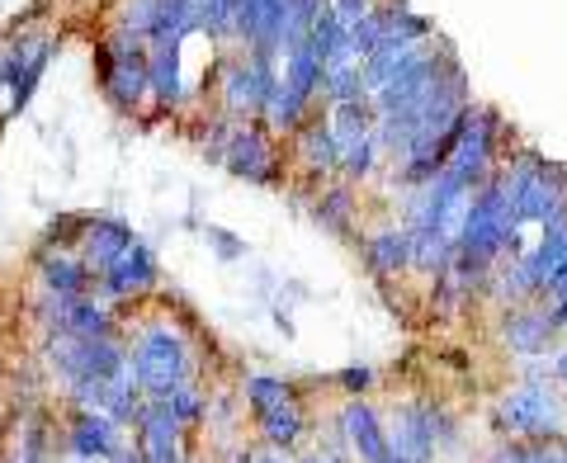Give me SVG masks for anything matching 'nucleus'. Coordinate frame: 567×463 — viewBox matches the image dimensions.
<instances>
[{"mask_svg": "<svg viewBox=\"0 0 567 463\" xmlns=\"http://www.w3.org/2000/svg\"><path fill=\"white\" fill-rule=\"evenodd\" d=\"M95 81L100 95L114 104L123 119H137L152 104V48L142 33L110 29L104 39H95Z\"/></svg>", "mask_w": 567, "mask_h": 463, "instance_id": "1", "label": "nucleus"}, {"mask_svg": "<svg viewBox=\"0 0 567 463\" xmlns=\"http://www.w3.org/2000/svg\"><path fill=\"white\" fill-rule=\"evenodd\" d=\"M128 360L137 369L142 398H171L175 388L194 383V354H189V336L171 322V317H156V322H142L128 336Z\"/></svg>", "mask_w": 567, "mask_h": 463, "instance_id": "2", "label": "nucleus"}, {"mask_svg": "<svg viewBox=\"0 0 567 463\" xmlns=\"http://www.w3.org/2000/svg\"><path fill=\"white\" fill-rule=\"evenodd\" d=\"M502 185L511 194V208H516L520 227H539L567 204V171L558 162H548V156L535 152V147L506 156L502 162Z\"/></svg>", "mask_w": 567, "mask_h": 463, "instance_id": "3", "label": "nucleus"}, {"mask_svg": "<svg viewBox=\"0 0 567 463\" xmlns=\"http://www.w3.org/2000/svg\"><path fill=\"white\" fill-rule=\"evenodd\" d=\"M492 425L506 440H563L567 402L558 398L554 379H525L492 407Z\"/></svg>", "mask_w": 567, "mask_h": 463, "instance_id": "4", "label": "nucleus"}, {"mask_svg": "<svg viewBox=\"0 0 567 463\" xmlns=\"http://www.w3.org/2000/svg\"><path fill=\"white\" fill-rule=\"evenodd\" d=\"M279 81V58L265 48H241V52H223L218 62V114L246 123L265 114V100H270Z\"/></svg>", "mask_w": 567, "mask_h": 463, "instance_id": "5", "label": "nucleus"}, {"mask_svg": "<svg viewBox=\"0 0 567 463\" xmlns=\"http://www.w3.org/2000/svg\"><path fill=\"white\" fill-rule=\"evenodd\" d=\"M506 142H511V128H506V119L487 110V104H468V114H464V128H458V142H454V152H450V162H445V175H454L458 185H487L496 171H502L506 162Z\"/></svg>", "mask_w": 567, "mask_h": 463, "instance_id": "6", "label": "nucleus"}, {"mask_svg": "<svg viewBox=\"0 0 567 463\" xmlns=\"http://www.w3.org/2000/svg\"><path fill=\"white\" fill-rule=\"evenodd\" d=\"M218 166L233 175V181L256 185V189H279L284 181H289V152H284V137L265 119L233 123V137H227Z\"/></svg>", "mask_w": 567, "mask_h": 463, "instance_id": "7", "label": "nucleus"}, {"mask_svg": "<svg viewBox=\"0 0 567 463\" xmlns=\"http://www.w3.org/2000/svg\"><path fill=\"white\" fill-rule=\"evenodd\" d=\"M454 62H458V52L450 43H440V39L425 43L421 52H412V58H406L393 76H388L379 91L369 95V100H374V110H379V119L383 114H402V110H412V104H421L454 71Z\"/></svg>", "mask_w": 567, "mask_h": 463, "instance_id": "8", "label": "nucleus"}, {"mask_svg": "<svg viewBox=\"0 0 567 463\" xmlns=\"http://www.w3.org/2000/svg\"><path fill=\"white\" fill-rule=\"evenodd\" d=\"M425 43H435V24L425 20V14H416V10H406V6H398V14H393V24L383 29V39H379V48L364 58V95H374L379 85L393 76V71L412 58V52H421Z\"/></svg>", "mask_w": 567, "mask_h": 463, "instance_id": "9", "label": "nucleus"}, {"mask_svg": "<svg viewBox=\"0 0 567 463\" xmlns=\"http://www.w3.org/2000/svg\"><path fill=\"white\" fill-rule=\"evenodd\" d=\"M156 284H162V260H156V251L147 241H133L128 251H123L110 270H100L95 275V294L104 302H142Z\"/></svg>", "mask_w": 567, "mask_h": 463, "instance_id": "10", "label": "nucleus"}, {"mask_svg": "<svg viewBox=\"0 0 567 463\" xmlns=\"http://www.w3.org/2000/svg\"><path fill=\"white\" fill-rule=\"evenodd\" d=\"M185 431L189 425L171 412V402L147 398L137 407V421H133L142 463H185Z\"/></svg>", "mask_w": 567, "mask_h": 463, "instance_id": "11", "label": "nucleus"}, {"mask_svg": "<svg viewBox=\"0 0 567 463\" xmlns=\"http://www.w3.org/2000/svg\"><path fill=\"white\" fill-rule=\"evenodd\" d=\"M289 162L303 171L308 194L317 185H327V181L341 175V147H336V133H331V119L327 114H312L303 128L289 137Z\"/></svg>", "mask_w": 567, "mask_h": 463, "instance_id": "12", "label": "nucleus"}, {"mask_svg": "<svg viewBox=\"0 0 567 463\" xmlns=\"http://www.w3.org/2000/svg\"><path fill=\"white\" fill-rule=\"evenodd\" d=\"M558 336H563V327L554 322L548 302H544V308H525V302H516V308H506V317L496 322V341L516 354V360H539V354H554Z\"/></svg>", "mask_w": 567, "mask_h": 463, "instance_id": "13", "label": "nucleus"}, {"mask_svg": "<svg viewBox=\"0 0 567 463\" xmlns=\"http://www.w3.org/2000/svg\"><path fill=\"white\" fill-rule=\"evenodd\" d=\"M435 431H431V402H402L388 421V463H431L435 459Z\"/></svg>", "mask_w": 567, "mask_h": 463, "instance_id": "14", "label": "nucleus"}, {"mask_svg": "<svg viewBox=\"0 0 567 463\" xmlns=\"http://www.w3.org/2000/svg\"><path fill=\"white\" fill-rule=\"evenodd\" d=\"M147 48H152V110L171 119V114H181L185 100L194 95V85L185 76V43L156 39Z\"/></svg>", "mask_w": 567, "mask_h": 463, "instance_id": "15", "label": "nucleus"}, {"mask_svg": "<svg viewBox=\"0 0 567 463\" xmlns=\"http://www.w3.org/2000/svg\"><path fill=\"white\" fill-rule=\"evenodd\" d=\"M123 431L128 425H118L114 416H104V412H81L76 407V416L66 421V459H76V463H110L118 450H123Z\"/></svg>", "mask_w": 567, "mask_h": 463, "instance_id": "16", "label": "nucleus"}, {"mask_svg": "<svg viewBox=\"0 0 567 463\" xmlns=\"http://www.w3.org/2000/svg\"><path fill=\"white\" fill-rule=\"evenodd\" d=\"M336 435L360 463H388V421L364 398H346L336 412Z\"/></svg>", "mask_w": 567, "mask_h": 463, "instance_id": "17", "label": "nucleus"}, {"mask_svg": "<svg viewBox=\"0 0 567 463\" xmlns=\"http://www.w3.org/2000/svg\"><path fill=\"white\" fill-rule=\"evenodd\" d=\"M364 270L374 279H393L412 270V227L402 218L398 223H379L364 237Z\"/></svg>", "mask_w": 567, "mask_h": 463, "instance_id": "18", "label": "nucleus"}, {"mask_svg": "<svg viewBox=\"0 0 567 463\" xmlns=\"http://www.w3.org/2000/svg\"><path fill=\"white\" fill-rule=\"evenodd\" d=\"M133 241H137V232L128 218H95V213H85V232H81L76 256L100 275V270H110Z\"/></svg>", "mask_w": 567, "mask_h": 463, "instance_id": "19", "label": "nucleus"}, {"mask_svg": "<svg viewBox=\"0 0 567 463\" xmlns=\"http://www.w3.org/2000/svg\"><path fill=\"white\" fill-rule=\"evenodd\" d=\"M312 218H317V227L336 232V237H350L354 223H360V189H354V181L336 175V181L317 185L312 189Z\"/></svg>", "mask_w": 567, "mask_h": 463, "instance_id": "20", "label": "nucleus"}, {"mask_svg": "<svg viewBox=\"0 0 567 463\" xmlns=\"http://www.w3.org/2000/svg\"><path fill=\"white\" fill-rule=\"evenodd\" d=\"M39 284L48 294L85 298L95 294V270L76 251H39Z\"/></svg>", "mask_w": 567, "mask_h": 463, "instance_id": "21", "label": "nucleus"}, {"mask_svg": "<svg viewBox=\"0 0 567 463\" xmlns=\"http://www.w3.org/2000/svg\"><path fill=\"white\" fill-rule=\"evenodd\" d=\"M256 431H260V440L270 444V450H298L303 444V435H308V412H303V402H279V407H270V412H260L256 416Z\"/></svg>", "mask_w": 567, "mask_h": 463, "instance_id": "22", "label": "nucleus"}, {"mask_svg": "<svg viewBox=\"0 0 567 463\" xmlns=\"http://www.w3.org/2000/svg\"><path fill=\"white\" fill-rule=\"evenodd\" d=\"M62 331H76V336H123V322H118L114 302H104L100 294H85V298H71Z\"/></svg>", "mask_w": 567, "mask_h": 463, "instance_id": "23", "label": "nucleus"}, {"mask_svg": "<svg viewBox=\"0 0 567 463\" xmlns=\"http://www.w3.org/2000/svg\"><path fill=\"white\" fill-rule=\"evenodd\" d=\"M293 398H298V388L289 379H279V373H246V383H241V402L251 407V416L270 412L279 402H293Z\"/></svg>", "mask_w": 567, "mask_h": 463, "instance_id": "24", "label": "nucleus"}, {"mask_svg": "<svg viewBox=\"0 0 567 463\" xmlns=\"http://www.w3.org/2000/svg\"><path fill=\"white\" fill-rule=\"evenodd\" d=\"M81 232H85V213H58L43 237H39V251H76L81 246Z\"/></svg>", "mask_w": 567, "mask_h": 463, "instance_id": "25", "label": "nucleus"}, {"mask_svg": "<svg viewBox=\"0 0 567 463\" xmlns=\"http://www.w3.org/2000/svg\"><path fill=\"white\" fill-rule=\"evenodd\" d=\"M162 402H171V412L181 416L185 425H199V421H208V398H204L194 383L175 388V393H171V398H162Z\"/></svg>", "mask_w": 567, "mask_h": 463, "instance_id": "26", "label": "nucleus"}, {"mask_svg": "<svg viewBox=\"0 0 567 463\" xmlns=\"http://www.w3.org/2000/svg\"><path fill=\"white\" fill-rule=\"evenodd\" d=\"M204 237H208V246H213V256H218L223 265H233V260H246V241H237L227 227H204Z\"/></svg>", "mask_w": 567, "mask_h": 463, "instance_id": "27", "label": "nucleus"}, {"mask_svg": "<svg viewBox=\"0 0 567 463\" xmlns=\"http://www.w3.org/2000/svg\"><path fill=\"white\" fill-rule=\"evenodd\" d=\"M336 383H341L346 398H364L369 388H374V369H369V364H350V369L336 373Z\"/></svg>", "mask_w": 567, "mask_h": 463, "instance_id": "28", "label": "nucleus"}, {"mask_svg": "<svg viewBox=\"0 0 567 463\" xmlns=\"http://www.w3.org/2000/svg\"><path fill=\"white\" fill-rule=\"evenodd\" d=\"M369 6H374V0H327V10H331V14H336V20H341L346 29H350L354 20H360V14H364Z\"/></svg>", "mask_w": 567, "mask_h": 463, "instance_id": "29", "label": "nucleus"}, {"mask_svg": "<svg viewBox=\"0 0 567 463\" xmlns=\"http://www.w3.org/2000/svg\"><path fill=\"white\" fill-rule=\"evenodd\" d=\"M483 463H525V440H506L483 459Z\"/></svg>", "mask_w": 567, "mask_h": 463, "instance_id": "30", "label": "nucleus"}, {"mask_svg": "<svg viewBox=\"0 0 567 463\" xmlns=\"http://www.w3.org/2000/svg\"><path fill=\"white\" fill-rule=\"evenodd\" d=\"M350 459H354V454L341 444V450H317V454H303L298 463H350Z\"/></svg>", "mask_w": 567, "mask_h": 463, "instance_id": "31", "label": "nucleus"}, {"mask_svg": "<svg viewBox=\"0 0 567 463\" xmlns=\"http://www.w3.org/2000/svg\"><path fill=\"white\" fill-rule=\"evenodd\" d=\"M548 373H554V383L567 393V350H554V360H548Z\"/></svg>", "mask_w": 567, "mask_h": 463, "instance_id": "32", "label": "nucleus"}, {"mask_svg": "<svg viewBox=\"0 0 567 463\" xmlns=\"http://www.w3.org/2000/svg\"><path fill=\"white\" fill-rule=\"evenodd\" d=\"M251 463H289V459H284V450H265V454H256Z\"/></svg>", "mask_w": 567, "mask_h": 463, "instance_id": "33", "label": "nucleus"}]
</instances>
